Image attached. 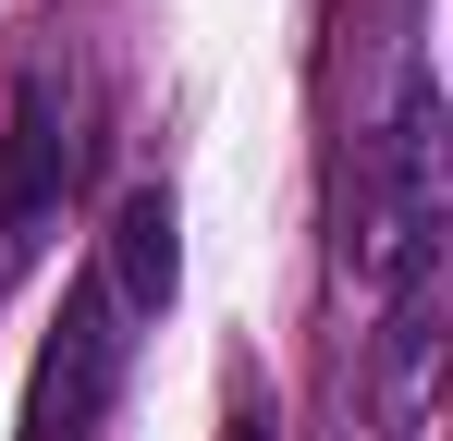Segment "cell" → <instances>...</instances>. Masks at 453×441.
I'll return each instance as SVG.
<instances>
[{
  "label": "cell",
  "instance_id": "3957f363",
  "mask_svg": "<svg viewBox=\"0 0 453 441\" xmlns=\"http://www.w3.org/2000/svg\"><path fill=\"white\" fill-rule=\"evenodd\" d=\"M62 184H74V74L25 62L12 98H0V258H25L50 233Z\"/></svg>",
  "mask_w": 453,
  "mask_h": 441
},
{
  "label": "cell",
  "instance_id": "7a4b0ae2",
  "mask_svg": "<svg viewBox=\"0 0 453 441\" xmlns=\"http://www.w3.org/2000/svg\"><path fill=\"white\" fill-rule=\"evenodd\" d=\"M135 306L98 282V270H74V294H62V331L37 344V380H25V441H86L98 417H111V392H123V368H135Z\"/></svg>",
  "mask_w": 453,
  "mask_h": 441
},
{
  "label": "cell",
  "instance_id": "6da1fadb",
  "mask_svg": "<svg viewBox=\"0 0 453 441\" xmlns=\"http://www.w3.org/2000/svg\"><path fill=\"white\" fill-rule=\"evenodd\" d=\"M441 86L429 62L392 74V111H380L368 135V233H356V258H368V294H380V344H392V392H417V368H429V306H441Z\"/></svg>",
  "mask_w": 453,
  "mask_h": 441
},
{
  "label": "cell",
  "instance_id": "277c9868",
  "mask_svg": "<svg viewBox=\"0 0 453 441\" xmlns=\"http://www.w3.org/2000/svg\"><path fill=\"white\" fill-rule=\"evenodd\" d=\"M86 270L123 294L135 319H159V306H172V282H184V220H172V197H159V184H135V197L111 209V233H98V258H86Z\"/></svg>",
  "mask_w": 453,
  "mask_h": 441
}]
</instances>
